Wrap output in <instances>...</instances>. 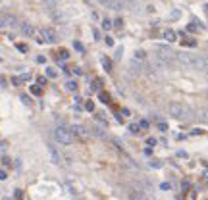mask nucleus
<instances>
[{"label":"nucleus","mask_w":208,"mask_h":200,"mask_svg":"<svg viewBox=\"0 0 208 200\" xmlns=\"http://www.w3.org/2000/svg\"><path fill=\"white\" fill-rule=\"evenodd\" d=\"M54 139L58 140L60 144H71V140H73V133H71V129H68V127L58 125L54 129Z\"/></svg>","instance_id":"f257e3e1"},{"label":"nucleus","mask_w":208,"mask_h":200,"mask_svg":"<svg viewBox=\"0 0 208 200\" xmlns=\"http://www.w3.org/2000/svg\"><path fill=\"white\" fill-rule=\"evenodd\" d=\"M168 112H170L171 117H176V119H181V117H187V116H189V110H187L183 104H179V102H170Z\"/></svg>","instance_id":"f03ea898"},{"label":"nucleus","mask_w":208,"mask_h":200,"mask_svg":"<svg viewBox=\"0 0 208 200\" xmlns=\"http://www.w3.org/2000/svg\"><path fill=\"white\" fill-rule=\"evenodd\" d=\"M39 39H37V42H56L58 39H56V33L52 31V29H48V27H42V29H39Z\"/></svg>","instance_id":"7ed1b4c3"},{"label":"nucleus","mask_w":208,"mask_h":200,"mask_svg":"<svg viewBox=\"0 0 208 200\" xmlns=\"http://www.w3.org/2000/svg\"><path fill=\"white\" fill-rule=\"evenodd\" d=\"M176 58L179 60L181 65H185V67H193V54H187V52H176Z\"/></svg>","instance_id":"20e7f679"},{"label":"nucleus","mask_w":208,"mask_h":200,"mask_svg":"<svg viewBox=\"0 0 208 200\" xmlns=\"http://www.w3.org/2000/svg\"><path fill=\"white\" fill-rule=\"evenodd\" d=\"M158 56H160L164 62H168V60H171V58L176 56V52L171 50L170 46H164V44H160V46H158Z\"/></svg>","instance_id":"39448f33"},{"label":"nucleus","mask_w":208,"mask_h":200,"mask_svg":"<svg viewBox=\"0 0 208 200\" xmlns=\"http://www.w3.org/2000/svg\"><path fill=\"white\" fill-rule=\"evenodd\" d=\"M18 25V19L10 14H0V27H14Z\"/></svg>","instance_id":"423d86ee"},{"label":"nucleus","mask_w":208,"mask_h":200,"mask_svg":"<svg viewBox=\"0 0 208 200\" xmlns=\"http://www.w3.org/2000/svg\"><path fill=\"white\" fill-rule=\"evenodd\" d=\"M19 31H21V35H25V37H35V35H37V31H35V27H33L31 23H21L19 25Z\"/></svg>","instance_id":"0eeeda50"},{"label":"nucleus","mask_w":208,"mask_h":200,"mask_svg":"<svg viewBox=\"0 0 208 200\" xmlns=\"http://www.w3.org/2000/svg\"><path fill=\"white\" fill-rule=\"evenodd\" d=\"M71 133L73 137H87V129L81 125H71Z\"/></svg>","instance_id":"6e6552de"},{"label":"nucleus","mask_w":208,"mask_h":200,"mask_svg":"<svg viewBox=\"0 0 208 200\" xmlns=\"http://www.w3.org/2000/svg\"><path fill=\"white\" fill-rule=\"evenodd\" d=\"M164 39H166L168 42H173L177 39V33L173 31V29H166V31H164Z\"/></svg>","instance_id":"1a4fd4ad"},{"label":"nucleus","mask_w":208,"mask_h":200,"mask_svg":"<svg viewBox=\"0 0 208 200\" xmlns=\"http://www.w3.org/2000/svg\"><path fill=\"white\" fill-rule=\"evenodd\" d=\"M141 69H143V64H141L139 60H131V71H133L135 75H139Z\"/></svg>","instance_id":"9d476101"},{"label":"nucleus","mask_w":208,"mask_h":200,"mask_svg":"<svg viewBox=\"0 0 208 200\" xmlns=\"http://www.w3.org/2000/svg\"><path fill=\"white\" fill-rule=\"evenodd\" d=\"M110 10H116V12L123 10V2L121 0H110Z\"/></svg>","instance_id":"9b49d317"},{"label":"nucleus","mask_w":208,"mask_h":200,"mask_svg":"<svg viewBox=\"0 0 208 200\" xmlns=\"http://www.w3.org/2000/svg\"><path fill=\"white\" fill-rule=\"evenodd\" d=\"M133 58H135V60H139V62H145V60H147V52H145V50H135Z\"/></svg>","instance_id":"f8f14e48"},{"label":"nucleus","mask_w":208,"mask_h":200,"mask_svg":"<svg viewBox=\"0 0 208 200\" xmlns=\"http://www.w3.org/2000/svg\"><path fill=\"white\" fill-rule=\"evenodd\" d=\"M102 65H104V69L106 71H112V62L108 58H102Z\"/></svg>","instance_id":"ddd939ff"},{"label":"nucleus","mask_w":208,"mask_h":200,"mask_svg":"<svg viewBox=\"0 0 208 200\" xmlns=\"http://www.w3.org/2000/svg\"><path fill=\"white\" fill-rule=\"evenodd\" d=\"M139 129H141V127H139V123H131V125H129V131H131V133H135V135H139V133H141Z\"/></svg>","instance_id":"4468645a"},{"label":"nucleus","mask_w":208,"mask_h":200,"mask_svg":"<svg viewBox=\"0 0 208 200\" xmlns=\"http://www.w3.org/2000/svg\"><path fill=\"white\" fill-rule=\"evenodd\" d=\"M66 87H68V91H77V83H75V81H68Z\"/></svg>","instance_id":"2eb2a0df"},{"label":"nucleus","mask_w":208,"mask_h":200,"mask_svg":"<svg viewBox=\"0 0 208 200\" xmlns=\"http://www.w3.org/2000/svg\"><path fill=\"white\" fill-rule=\"evenodd\" d=\"M50 154H52V160H54V164H60V156H58V152H56L54 148H50Z\"/></svg>","instance_id":"dca6fc26"},{"label":"nucleus","mask_w":208,"mask_h":200,"mask_svg":"<svg viewBox=\"0 0 208 200\" xmlns=\"http://www.w3.org/2000/svg\"><path fill=\"white\" fill-rule=\"evenodd\" d=\"M102 29H106V31L112 29V21H110V19H102Z\"/></svg>","instance_id":"f3484780"},{"label":"nucleus","mask_w":208,"mask_h":200,"mask_svg":"<svg viewBox=\"0 0 208 200\" xmlns=\"http://www.w3.org/2000/svg\"><path fill=\"white\" fill-rule=\"evenodd\" d=\"M158 131H168V123L160 121V123H158Z\"/></svg>","instance_id":"a211bd4d"},{"label":"nucleus","mask_w":208,"mask_h":200,"mask_svg":"<svg viewBox=\"0 0 208 200\" xmlns=\"http://www.w3.org/2000/svg\"><path fill=\"white\" fill-rule=\"evenodd\" d=\"M46 75H48V77H52V79H54V77H56V71L52 69V67H48V69H46Z\"/></svg>","instance_id":"6ab92c4d"},{"label":"nucleus","mask_w":208,"mask_h":200,"mask_svg":"<svg viewBox=\"0 0 208 200\" xmlns=\"http://www.w3.org/2000/svg\"><path fill=\"white\" fill-rule=\"evenodd\" d=\"M139 127H141V129H148V119H143L139 123Z\"/></svg>","instance_id":"aec40b11"},{"label":"nucleus","mask_w":208,"mask_h":200,"mask_svg":"<svg viewBox=\"0 0 208 200\" xmlns=\"http://www.w3.org/2000/svg\"><path fill=\"white\" fill-rule=\"evenodd\" d=\"M160 189H162V191H170V189H171V185H170V183H162V185H160Z\"/></svg>","instance_id":"412c9836"},{"label":"nucleus","mask_w":208,"mask_h":200,"mask_svg":"<svg viewBox=\"0 0 208 200\" xmlns=\"http://www.w3.org/2000/svg\"><path fill=\"white\" fill-rule=\"evenodd\" d=\"M199 117H200V119H202V121H206V119H208V112H206V110H202Z\"/></svg>","instance_id":"4be33fe9"},{"label":"nucleus","mask_w":208,"mask_h":200,"mask_svg":"<svg viewBox=\"0 0 208 200\" xmlns=\"http://www.w3.org/2000/svg\"><path fill=\"white\" fill-rule=\"evenodd\" d=\"M156 142H158V140L154 139V137H150V139L147 140V144H148V146H154V144H156Z\"/></svg>","instance_id":"5701e85b"},{"label":"nucleus","mask_w":208,"mask_h":200,"mask_svg":"<svg viewBox=\"0 0 208 200\" xmlns=\"http://www.w3.org/2000/svg\"><path fill=\"white\" fill-rule=\"evenodd\" d=\"M85 108H87L89 112H92V110H94V104H92V102H87V104H85Z\"/></svg>","instance_id":"b1692460"},{"label":"nucleus","mask_w":208,"mask_h":200,"mask_svg":"<svg viewBox=\"0 0 208 200\" xmlns=\"http://www.w3.org/2000/svg\"><path fill=\"white\" fill-rule=\"evenodd\" d=\"M98 2H100L104 8H110V0H98Z\"/></svg>","instance_id":"393cba45"},{"label":"nucleus","mask_w":208,"mask_h":200,"mask_svg":"<svg viewBox=\"0 0 208 200\" xmlns=\"http://www.w3.org/2000/svg\"><path fill=\"white\" fill-rule=\"evenodd\" d=\"M73 46H75V48H77V50H79V52H83V44H81V42H73Z\"/></svg>","instance_id":"a878e982"},{"label":"nucleus","mask_w":208,"mask_h":200,"mask_svg":"<svg viewBox=\"0 0 208 200\" xmlns=\"http://www.w3.org/2000/svg\"><path fill=\"white\" fill-rule=\"evenodd\" d=\"M21 100H23V102H25V104H27V106H29V104H31V98H29V96H25V94H23V96H21Z\"/></svg>","instance_id":"bb28decb"},{"label":"nucleus","mask_w":208,"mask_h":200,"mask_svg":"<svg viewBox=\"0 0 208 200\" xmlns=\"http://www.w3.org/2000/svg\"><path fill=\"white\" fill-rule=\"evenodd\" d=\"M114 25H116V27H118V29H120L121 25H123V21H121V19H116V21H114Z\"/></svg>","instance_id":"cd10ccee"},{"label":"nucleus","mask_w":208,"mask_h":200,"mask_svg":"<svg viewBox=\"0 0 208 200\" xmlns=\"http://www.w3.org/2000/svg\"><path fill=\"white\" fill-rule=\"evenodd\" d=\"M181 189H183V191H187V189H189V181H183V183H181Z\"/></svg>","instance_id":"c85d7f7f"},{"label":"nucleus","mask_w":208,"mask_h":200,"mask_svg":"<svg viewBox=\"0 0 208 200\" xmlns=\"http://www.w3.org/2000/svg\"><path fill=\"white\" fill-rule=\"evenodd\" d=\"M177 156H179V158H187V152H185V150H179V152H177Z\"/></svg>","instance_id":"c756f323"},{"label":"nucleus","mask_w":208,"mask_h":200,"mask_svg":"<svg viewBox=\"0 0 208 200\" xmlns=\"http://www.w3.org/2000/svg\"><path fill=\"white\" fill-rule=\"evenodd\" d=\"M18 50H21V52H27V46H25V44H18Z\"/></svg>","instance_id":"7c9ffc66"},{"label":"nucleus","mask_w":208,"mask_h":200,"mask_svg":"<svg viewBox=\"0 0 208 200\" xmlns=\"http://www.w3.org/2000/svg\"><path fill=\"white\" fill-rule=\"evenodd\" d=\"M106 44H108V46H112V44H114V39H112V37H106Z\"/></svg>","instance_id":"2f4dec72"},{"label":"nucleus","mask_w":208,"mask_h":200,"mask_svg":"<svg viewBox=\"0 0 208 200\" xmlns=\"http://www.w3.org/2000/svg\"><path fill=\"white\" fill-rule=\"evenodd\" d=\"M6 177H8V175H6V171H2V169H0V181H4Z\"/></svg>","instance_id":"473e14b6"},{"label":"nucleus","mask_w":208,"mask_h":200,"mask_svg":"<svg viewBox=\"0 0 208 200\" xmlns=\"http://www.w3.org/2000/svg\"><path fill=\"white\" fill-rule=\"evenodd\" d=\"M37 62H39V64H44L46 58H44V56H39V58H37Z\"/></svg>","instance_id":"72a5a7b5"},{"label":"nucleus","mask_w":208,"mask_h":200,"mask_svg":"<svg viewBox=\"0 0 208 200\" xmlns=\"http://www.w3.org/2000/svg\"><path fill=\"white\" fill-rule=\"evenodd\" d=\"M0 8H4V0H0Z\"/></svg>","instance_id":"f704fd0d"},{"label":"nucleus","mask_w":208,"mask_h":200,"mask_svg":"<svg viewBox=\"0 0 208 200\" xmlns=\"http://www.w3.org/2000/svg\"><path fill=\"white\" fill-rule=\"evenodd\" d=\"M127 2H135V0H127Z\"/></svg>","instance_id":"c9c22d12"},{"label":"nucleus","mask_w":208,"mask_h":200,"mask_svg":"<svg viewBox=\"0 0 208 200\" xmlns=\"http://www.w3.org/2000/svg\"><path fill=\"white\" fill-rule=\"evenodd\" d=\"M206 75H208V69H206Z\"/></svg>","instance_id":"e433bc0d"}]
</instances>
